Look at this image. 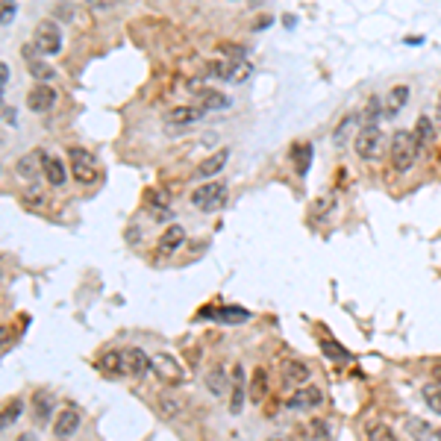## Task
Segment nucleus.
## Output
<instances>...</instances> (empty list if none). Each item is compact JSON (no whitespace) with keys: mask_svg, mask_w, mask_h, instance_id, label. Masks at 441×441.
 I'll return each instance as SVG.
<instances>
[{"mask_svg":"<svg viewBox=\"0 0 441 441\" xmlns=\"http://www.w3.org/2000/svg\"><path fill=\"white\" fill-rule=\"evenodd\" d=\"M68 162H71V177L77 179L79 186H91L101 179V165H97V159L94 153L83 151V147H71L68 151Z\"/></svg>","mask_w":441,"mask_h":441,"instance_id":"f03ea898","label":"nucleus"},{"mask_svg":"<svg viewBox=\"0 0 441 441\" xmlns=\"http://www.w3.org/2000/svg\"><path fill=\"white\" fill-rule=\"evenodd\" d=\"M15 441H39V435H36V433H21Z\"/></svg>","mask_w":441,"mask_h":441,"instance_id":"37998d69","label":"nucleus"},{"mask_svg":"<svg viewBox=\"0 0 441 441\" xmlns=\"http://www.w3.org/2000/svg\"><path fill=\"white\" fill-rule=\"evenodd\" d=\"M312 156H315V147L309 141H298L291 147V162H294V168H298V177L309 174V168H312Z\"/></svg>","mask_w":441,"mask_h":441,"instance_id":"a211bd4d","label":"nucleus"},{"mask_svg":"<svg viewBox=\"0 0 441 441\" xmlns=\"http://www.w3.org/2000/svg\"><path fill=\"white\" fill-rule=\"evenodd\" d=\"M318 347H321V353H324L326 359H330V362H347V359H350V350L341 347L338 341H333V338H321Z\"/></svg>","mask_w":441,"mask_h":441,"instance_id":"c85d7f7f","label":"nucleus"},{"mask_svg":"<svg viewBox=\"0 0 441 441\" xmlns=\"http://www.w3.org/2000/svg\"><path fill=\"white\" fill-rule=\"evenodd\" d=\"M215 321H221V324H244V321H250V312H248V309H241V306H221V309H215Z\"/></svg>","mask_w":441,"mask_h":441,"instance_id":"cd10ccee","label":"nucleus"},{"mask_svg":"<svg viewBox=\"0 0 441 441\" xmlns=\"http://www.w3.org/2000/svg\"><path fill=\"white\" fill-rule=\"evenodd\" d=\"M409 86H395L388 94H385V101H383V112H385V118H397L400 115V109L409 103Z\"/></svg>","mask_w":441,"mask_h":441,"instance_id":"4468645a","label":"nucleus"},{"mask_svg":"<svg viewBox=\"0 0 441 441\" xmlns=\"http://www.w3.org/2000/svg\"><path fill=\"white\" fill-rule=\"evenodd\" d=\"M435 118H438V124H441V94H438V101H435Z\"/></svg>","mask_w":441,"mask_h":441,"instance_id":"c03bdc74","label":"nucleus"},{"mask_svg":"<svg viewBox=\"0 0 441 441\" xmlns=\"http://www.w3.org/2000/svg\"><path fill=\"white\" fill-rule=\"evenodd\" d=\"M435 438H438V441H441V430H435Z\"/></svg>","mask_w":441,"mask_h":441,"instance_id":"de8ad7c7","label":"nucleus"},{"mask_svg":"<svg viewBox=\"0 0 441 441\" xmlns=\"http://www.w3.org/2000/svg\"><path fill=\"white\" fill-rule=\"evenodd\" d=\"M151 371H153V377L162 380L165 385H183L186 383V371L171 353H153L151 356Z\"/></svg>","mask_w":441,"mask_h":441,"instance_id":"20e7f679","label":"nucleus"},{"mask_svg":"<svg viewBox=\"0 0 441 441\" xmlns=\"http://www.w3.org/2000/svg\"><path fill=\"white\" fill-rule=\"evenodd\" d=\"M226 159H230V151H226V147H221V151H215L212 156H206L200 165H198V179H212V177H215V174L226 165Z\"/></svg>","mask_w":441,"mask_h":441,"instance_id":"6ab92c4d","label":"nucleus"},{"mask_svg":"<svg viewBox=\"0 0 441 441\" xmlns=\"http://www.w3.org/2000/svg\"><path fill=\"white\" fill-rule=\"evenodd\" d=\"M183 241H186V230L179 224H171L168 230L162 233V238H159V253H174Z\"/></svg>","mask_w":441,"mask_h":441,"instance_id":"b1692460","label":"nucleus"},{"mask_svg":"<svg viewBox=\"0 0 441 441\" xmlns=\"http://www.w3.org/2000/svg\"><path fill=\"white\" fill-rule=\"evenodd\" d=\"M221 51H224V56H230L233 62H244V51L238 44H226V47H221Z\"/></svg>","mask_w":441,"mask_h":441,"instance_id":"4c0bfd02","label":"nucleus"},{"mask_svg":"<svg viewBox=\"0 0 441 441\" xmlns=\"http://www.w3.org/2000/svg\"><path fill=\"white\" fill-rule=\"evenodd\" d=\"M433 380L441 385V368H435V371H433Z\"/></svg>","mask_w":441,"mask_h":441,"instance_id":"49530a36","label":"nucleus"},{"mask_svg":"<svg viewBox=\"0 0 441 441\" xmlns=\"http://www.w3.org/2000/svg\"><path fill=\"white\" fill-rule=\"evenodd\" d=\"M4 118H6L9 127H15V124H18V112H15L9 103H4Z\"/></svg>","mask_w":441,"mask_h":441,"instance_id":"ea45409f","label":"nucleus"},{"mask_svg":"<svg viewBox=\"0 0 441 441\" xmlns=\"http://www.w3.org/2000/svg\"><path fill=\"white\" fill-rule=\"evenodd\" d=\"M53 15H56L59 21H68L71 15H74V9H71V6H56V9H53Z\"/></svg>","mask_w":441,"mask_h":441,"instance_id":"a19ab883","label":"nucleus"},{"mask_svg":"<svg viewBox=\"0 0 441 441\" xmlns=\"http://www.w3.org/2000/svg\"><path fill=\"white\" fill-rule=\"evenodd\" d=\"M32 47L44 56H56L62 51V30L53 21H41L36 30H32Z\"/></svg>","mask_w":441,"mask_h":441,"instance_id":"39448f33","label":"nucleus"},{"mask_svg":"<svg viewBox=\"0 0 441 441\" xmlns=\"http://www.w3.org/2000/svg\"><path fill=\"white\" fill-rule=\"evenodd\" d=\"M233 397H230V412L233 415H241L244 409V388H248V380H244V368L241 365H233Z\"/></svg>","mask_w":441,"mask_h":441,"instance_id":"aec40b11","label":"nucleus"},{"mask_svg":"<svg viewBox=\"0 0 441 441\" xmlns=\"http://www.w3.org/2000/svg\"><path fill=\"white\" fill-rule=\"evenodd\" d=\"M53 103H56V91L51 86H39L36 83L30 89V94H27V106L32 112H47V109H53Z\"/></svg>","mask_w":441,"mask_h":441,"instance_id":"ddd939ff","label":"nucleus"},{"mask_svg":"<svg viewBox=\"0 0 441 441\" xmlns=\"http://www.w3.org/2000/svg\"><path fill=\"white\" fill-rule=\"evenodd\" d=\"M421 397H423V403H427L435 415H441V385L438 383H427V385H423L421 388Z\"/></svg>","mask_w":441,"mask_h":441,"instance_id":"7c9ffc66","label":"nucleus"},{"mask_svg":"<svg viewBox=\"0 0 441 441\" xmlns=\"http://www.w3.org/2000/svg\"><path fill=\"white\" fill-rule=\"evenodd\" d=\"M406 41H409V44H421L423 39H421V36H406Z\"/></svg>","mask_w":441,"mask_h":441,"instance_id":"a18cd8bd","label":"nucleus"},{"mask_svg":"<svg viewBox=\"0 0 441 441\" xmlns=\"http://www.w3.org/2000/svg\"><path fill=\"white\" fill-rule=\"evenodd\" d=\"M0 86H9V65L6 62H0Z\"/></svg>","mask_w":441,"mask_h":441,"instance_id":"79ce46f5","label":"nucleus"},{"mask_svg":"<svg viewBox=\"0 0 441 441\" xmlns=\"http://www.w3.org/2000/svg\"><path fill=\"white\" fill-rule=\"evenodd\" d=\"M151 371V356H147L141 347H127L121 350V377H144Z\"/></svg>","mask_w":441,"mask_h":441,"instance_id":"0eeeda50","label":"nucleus"},{"mask_svg":"<svg viewBox=\"0 0 441 441\" xmlns=\"http://www.w3.org/2000/svg\"><path fill=\"white\" fill-rule=\"evenodd\" d=\"M362 121V127H377L380 124V118H385V112H383V97H368V103H365V109H362V115H359Z\"/></svg>","mask_w":441,"mask_h":441,"instance_id":"393cba45","label":"nucleus"},{"mask_svg":"<svg viewBox=\"0 0 441 441\" xmlns=\"http://www.w3.org/2000/svg\"><path fill=\"white\" fill-rule=\"evenodd\" d=\"M406 433H409L412 441H430V438H435V430L423 418H415V415L406 418Z\"/></svg>","mask_w":441,"mask_h":441,"instance_id":"bb28decb","label":"nucleus"},{"mask_svg":"<svg viewBox=\"0 0 441 441\" xmlns=\"http://www.w3.org/2000/svg\"><path fill=\"white\" fill-rule=\"evenodd\" d=\"M32 51H36V47H32V44H27V47H24V56H27V65H30V77L36 79L39 86H47V79H53V77H56V71H53L51 65H47V62H44L39 53L32 56Z\"/></svg>","mask_w":441,"mask_h":441,"instance_id":"9b49d317","label":"nucleus"},{"mask_svg":"<svg viewBox=\"0 0 441 441\" xmlns=\"http://www.w3.org/2000/svg\"><path fill=\"white\" fill-rule=\"evenodd\" d=\"M77 430H79V412L74 409V406H68V409H62V412L56 415V421H53V435L65 441V438H71Z\"/></svg>","mask_w":441,"mask_h":441,"instance_id":"f8f14e48","label":"nucleus"},{"mask_svg":"<svg viewBox=\"0 0 441 441\" xmlns=\"http://www.w3.org/2000/svg\"><path fill=\"white\" fill-rule=\"evenodd\" d=\"M44 156L47 151H30L15 162V174L21 179H39V174H44Z\"/></svg>","mask_w":441,"mask_h":441,"instance_id":"9d476101","label":"nucleus"},{"mask_svg":"<svg viewBox=\"0 0 441 441\" xmlns=\"http://www.w3.org/2000/svg\"><path fill=\"white\" fill-rule=\"evenodd\" d=\"M309 380V368H306V362H300V359H286L283 362V385H300L303 388V383Z\"/></svg>","mask_w":441,"mask_h":441,"instance_id":"2eb2a0df","label":"nucleus"},{"mask_svg":"<svg viewBox=\"0 0 441 441\" xmlns=\"http://www.w3.org/2000/svg\"><path fill=\"white\" fill-rule=\"evenodd\" d=\"M206 112L200 106H174L171 112H165V127L168 129H186L203 121Z\"/></svg>","mask_w":441,"mask_h":441,"instance_id":"6e6552de","label":"nucleus"},{"mask_svg":"<svg viewBox=\"0 0 441 441\" xmlns=\"http://www.w3.org/2000/svg\"><path fill=\"white\" fill-rule=\"evenodd\" d=\"M324 403V395H321V388H315V385H303V388H298L294 395L288 397V409L291 412H312V409H318V406Z\"/></svg>","mask_w":441,"mask_h":441,"instance_id":"1a4fd4ad","label":"nucleus"},{"mask_svg":"<svg viewBox=\"0 0 441 441\" xmlns=\"http://www.w3.org/2000/svg\"><path fill=\"white\" fill-rule=\"evenodd\" d=\"M56 409V400L53 395H47V391H36V397H32V421H39V423H47L51 421Z\"/></svg>","mask_w":441,"mask_h":441,"instance_id":"412c9836","label":"nucleus"},{"mask_svg":"<svg viewBox=\"0 0 441 441\" xmlns=\"http://www.w3.org/2000/svg\"><path fill=\"white\" fill-rule=\"evenodd\" d=\"M44 177H47V183H51L53 188H62L65 179H68V165H65L59 156L47 153V156H44Z\"/></svg>","mask_w":441,"mask_h":441,"instance_id":"dca6fc26","label":"nucleus"},{"mask_svg":"<svg viewBox=\"0 0 441 441\" xmlns=\"http://www.w3.org/2000/svg\"><path fill=\"white\" fill-rule=\"evenodd\" d=\"M265 395H268V373H265V368H256L253 377H250L248 397H250V403H262Z\"/></svg>","mask_w":441,"mask_h":441,"instance_id":"a878e982","label":"nucleus"},{"mask_svg":"<svg viewBox=\"0 0 441 441\" xmlns=\"http://www.w3.org/2000/svg\"><path fill=\"white\" fill-rule=\"evenodd\" d=\"M368 441H397L395 433H391V427H385V423H371L368 427Z\"/></svg>","mask_w":441,"mask_h":441,"instance_id":"72a5a7b5","label":"nucleus"},{"mask_svg":"<svg viewBox=\"0 0 441 441\" xmlns=\"http://www.w3.org/2000/svg\"><path fill=\"white\" fill-rule=\"evenodd\" d=\"M53 441H62V438H53Z\"/></svg>","mask_w":441,"mask_h":441,"instance_id":"8fccbe9b","label":"nucleus"},{"mask_svg":"<svg viewBox=\"0 0 441 441\" xmlns=\"http://www.w3.org/2000/svg\"><path fill=\"white\" fill-rule=\"evenodd\" d=\"M306 438L309 441H330V427H326L324 421H312L306 430Z\"/></svg>","mask_w":441,"mask_h":441,"instance_id":"f704fd0d","label":"nucleus"},{"mask_svg":"<svg viewBox=\"0 0 441 441\" xmlns=\"http://www.w3.org/2000/svg\"><path fill=\"white\" fill-rule=\"evenodd\" d=\"M353 127H356V118H353V115H347L345 121H341V124L333 129V144H335V147H345V144H347V139H350V133H353Z\"/></svg>","mask_w":441,"mask_h":441,"instance_id":"2f4dec72","label":"nucleus"},{"mask_svg":"<svg viewBox=\"0 0 441 441\" xmlns=\"http://www.w3.org/2000/svg\"><path fill=\"white\" fill-rule=\"evenodd\" d=\"M268 441H286V438H268Z\"/></svg>","mask_w":441,"mask_h":441,"instance_id":"09e8293b","label":"nucleus"},{"mask_svg":"<svg viewBox=\"0 0 441 441\" xmlns=\"http://www.w3.org/2000/svg\"><path fill=\"white\" fill-rule=\"evenodd\" d=\"M21 412H24V400H18V397H12L6 406H4V415H0V427L4 430H9L15 421L21 418Z\"/></svg>","mask_w":441,"mask_h":441,"instance_id":"c756f323","label":"nucleus"},{"mask_svg":"<svg viewBox=\"0 0 441 441\" xmlns=\"http://www.w3.org/2000/svg\"><path fill=\"white\" fill-rule=\"evenodd\" d=\"M412 136H415V144H418V151H427V147L435 144V121L430 115H421L415 129H412Z\"/></svg>","mask_w":441,"mask_h":441,"instance_id":"f3484780","label":"nucleus"},{"mask_svg":"<svg viewBox=\"0 0 441 441\" xmlns=\"http://www.w3.org/2000/svg\"><path fill=\"white\" fill-rule=\"evenodd\" d=\"M388 156H391V165L395 171H409L418 159V144H415V136L409 129H397L395 136H391V144H388Z\"/></svg>","mask_w":441,"mask_h":441,"instance_id":"f257e3e1","label":"nucleus"},{"mask_svg":"<svg viewBox=\"0 0 441 441\" xmlns=\"http://www.w3.org/2000/svg\"><path fill=\"white\" fill-rule=\"evenodd\" d=\"M253 74L250 62H233V71H230V83H244Z\"/></svg>","mask_w":441,"mask_h":441,"instance_id":"c9c22d12","label":"nucleus"},{"mask_svg":"<svg viewBox=\"0 0 441 441\" xmlns=\"http://www.w3.org/2000/svg\"><path fill=\"white\" fill-rule=\"evenodd\" d=\"M0 9H4V27H9V24H12V18H15V12H18V6L9 4V0H6V4L0 6Z\"/></svg>","mask_w":441,"mask_h":441,"instance_id":"58836bf2","label":"nucleus"},{"mask_svg":"<svg viewBox=\"0 0 441 441\" xmlns=\"http://www.w3.org/2000/svg\"><path fill=\"white\" fill-rule=\"evenodd\" d=\"M226 203V186L224 183H203L198 191H191V206L200 212H215Z\"/></svg>","mask_w":441,"mask_h":441,"instance_id":"423d86ee","label":"nucleus"},{"mask_svg":"<svg viewBox=\"0 0 441 441\" xmlns=\"http://www.w3.org/2000/svg\"><path fill=\"white\" fill-rule=\"evenodd\" d=\"M206 388H209L215 397H224V395H226V388H233V377H226L224 365H215V368L209 371V377H206Z\"/></svg>","mask_w":441,"mask_h":441,"instance_id":"5701e85b","label":"nucleus"},{"mask_svg":"<svg viewBox=\"0 0 441 441\" xmlns=\"http://www.w3.org/2000/svg\"><path fill=\"white\" fill-rule=\"evenodd\" d=\"M198 106H200L203 112H221V109L230 106V97L221 94V91H215V89H200V91H198Z\"/></svg>","mask_w":441,"mask_h":441,"instance_id":"4be33fe9","label":"nucleus"},{"mask_svg":"<svg viewBox=\"0 0 441 441\" xmlns=\"http://www.w3.org/2000/svg\"><path fill=\"white\" fill-rule=\"evenodd\" d=\"M101 371L112 373V377H121V353H118V350L103 353V359H101Z\"/></svg>","mask_w":441,"mask_h":441,"instance_id":"473e14b6","label":"nucleus"},{"mask_svg":"<svg viewBox=\"0 0 441 441\" xmlns=\"http://www.w3.org/2000/svg\"><path fill=\"white\" fill-rule=\"evenodd\" d=\"M159 403H162L159 409L165 412V415H177L179 409H183V403H179L177 397H171V395H162V397H159Z\"/></svg>","mask_w":441,"mask_h":441,"instance_id":"e433bc0d","label":"nucleus"},{"mask_svg":"<svg viewBox=\"0 0 441 441\" xmlns=\"http://www.w3.org/2000/svg\"><path fill=\"white\" fill-rule=\"evenodd\" d=\"M353 144H356L359 159H365V162H377L385 153V136H383L380 127H362L356 133Z\"/></svg>","mask_w":441,"mask_h":441,"instance_id":"7ed1b4c3","label":"nucleus"}]
</instances>
